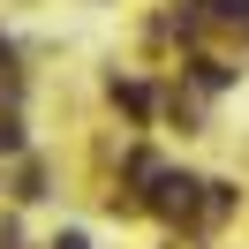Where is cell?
Returning <instances> with one entry per match:
<instances>
[{
	"instance_id": "obj_1",
	"label": "cell",
	"mask_w": 249,
	"mask_h": 249,
	"mask_svg": "<svg viewBox=\"0 0 249 249\" xmlns=\"http://www.w3.org/2000/svg\"><path fill=\"white\" fill-rule=\"evenodd\" d=\"M53 249H91V242H83V234H61V242H53Z\"/></svg>"
}]
</instances>
